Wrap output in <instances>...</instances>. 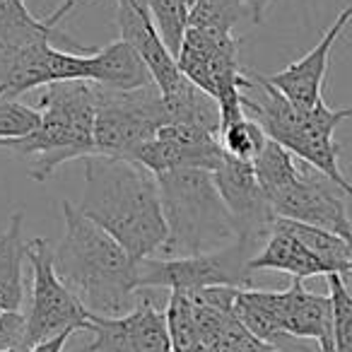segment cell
Instances as JSON below:
<instances>
[{"instance_id":"cell-25","label":"cell","mask_w":352,"mask_h":352,"mask_svg":"<svg viewBox=\"0 0 352 352\" xmlns=\"http://www.w3.org/2000/svg\"><path fill=\"white\" fill-rule=\"evenodd\" d=\"M145 3L162 41H164V46L176 58L184 44V36L188 32L191 6H188L186 0H145Z\"/></svg>"},{"instance_id":"cell-13","label":"cell","mask_w":352,"mask_h":352,"mask_svg":"<svg viewBox=\"0 0 352 352\" xmlns=\"http://www.w3.org/2000/svg\"><path fill=\"white\" fill-rule=\"evenodd\" d=\"M352 116V107L347 109H331L326 102H318L314 109H307L302 113L299 128L287 138L283 147H287L297 160L307 162L311 169L323 174L328 182H333L342 193L352 196V184L340 171L338 164V152L340 145L336 142L333 133L345 118Z\"/></svg>"},{"instance_id":"cell-26","label":"cell","mask_w":352,"mask_h":352,"mask_svg":"<svg viewBox=\"0 0 352 352\" xmlns=\"http://www.w3.org/2000/svg\"><path fill=\"white\" fill-rule=\"evenodd\" d=\"M241 17H249L244 0H196L188 27L212 34H232Z\"/></svg>"},{"instance_id":"cell-23","label":"cell","mask_w":352,"mask_h":352,"mask_svg":"<svg viewBox=\"0 0 352 352\" xmlns=\"http://www.w3.org/2000/svg\"><path fill=\"white\" fill-rule=\"evenodd\" d=\"M251 164H254L256 179H258L265 198H268L270 193L285 188L287 184H292L299 176V171H302L297 164H294L292 152H289L287 147L280 145V142L270 140V138H268V142H265L263 150H261V155L256 157Z\"/></svg>"},{"instance_id":"cell-3","label":"cell","mask_w":352,"mask_h":352,"mask_svg":"<svg viewBox=\"0 0 352 352\" xmlns=\"http://www.w3.org/2000/svg\"><path fill=\"white\" fill-rule=\"evenodd\" d=\"M41 123L30 135L0 140V150L30 160L27 174L32 182H49L60 164L97 155L94 118H97V87L94 82H56L39 97Z\"/></svg>"},{"instance_id":"cell-20","label":"cell","mask_w":352,"mask_h":352,"mask_svg":"<svg viewBox=\"0 0 352 352\" xmlns=\"http://www.w3.org/2000/svg\"><path fill=\"white\" fill-rule=\"evenodd\" d=\"M280 307H283L280 292H265V289L254 287L236 289L234 314L246 326V331L278 350H287V342L292 338L285 336L280 326Z\"/></svg>"},{"instance_id":"cell-33","label":"cell","mask_w":352,"mask_h":352,"mask_svg":"<svg viewBox=\"0 0 352 352\" xmlns=\"http://www.w3.org/2000/svg\"><path fill=\"white\" fill-rule=\"evenodd\" d=\"M338 234H340L342 239L347 241V246H350V251H352V222H350V225H347V227H342V230L338 232Z\"/></svg>"},{"instance_id":"cell-24","label":"cell","mask_w":352,"mask_h":352,"mask_svg":"<svg viewBox=\"0 0 352 352\" xmlns=\"http://www.w3.org/2000/svg\"><path fill=\"white\" fill-rule=\"evenodd\" d=\"M166 328H169L171 350L174 352H201L203 338L198 331L196 311L186 292H171L166 304Z\"/></svg>"},{"instance_id":"cell-31","label":"cell","mask_w":352,"mask_h":352,"mask_svg":"<svg viewBox=\"0 0 352 352\" xmlns=\"http://www.w3.org/2000/svg\"><path fill=\"white\" fill-rule=\"evenodd\" d=\"M73 333L75 331H63V333H58V336L49 338V340L36 342V345H32L30 350H25V352H63L65 342L70 340V336H73Z\"/></svg>"},{"instance_id":"cell-6","label":"cell","mask_w":352,"mask_h":352,"mask_svg":"<svg viewBox=\"0 0 352 352\" xmlns=\"http://www.w3.org/2000/svg\"><path fill=\"white\" fill-rule=\"evenodd\" d=\"M97 87V118H94V147L97 155L116 160H135L138 150L157 138V131L169 123L160 87L116 92Z\"/></svg>"},{"instance_id":"cell-35","label":"cell","mask_w":352,"mask_h":352,"mask_svg":"<svg viewBox=\"0 0 352 352\" xmlns=\"http://www.w3.org/2000/svg\"><path fill=\"white\" fill-rule=\"evenodd\" d=\"M8 352H22V350H8Z\"/></svg>"},{"instance_id":"cell-11","label":"cell","mask_w":352,"mask_h":352,"mask_svg":"<svg viewBox=\"0 0 352 352\" xmlns=\"http://www.w3.org/2000/svg\"><path fill=\"white\" fill-rule=\"evenodd\" d=\"M89 333L94 340L80 352H174L166 316L147 297L123 316L89 314Z\"/></svg>"},{"instance_id":"cell-36","label":"cell","mask_w":352,"mask_h":352,"mask_svg":"<svg viewBox=\"0 0 352 352\" xmlns=\"http://www.w3.org/2000/svg\"><path fill=\"white\" fill-rule=\"evenodd\" d=\"M22 352H25V350H22Z\"/></svg>"},{"instance_id":"cell-12","label":"cell","mask_w":352,"mask_h":352,"mask_svg":"<svg viewBox=\"0 0 352 352\" xmlns=\"http://www.w3.org/2000/svg\"><path fill=\"white\" fill-rule=\"evenodd\" d=\"M340 188L326 176L314 171H299L292 184H287L280 191L270 193L268 203L273 212L285 220L304 222V225L321 227V230L340 232L350 225L345 203L338 196Z\"/></svg>"},{"instance_id":"cell-29","label":"cell","mask_w":352,"mask_h":352,"mask_svg":"<svg viewBox=\"0 0 352 352\" xmlns=\"http://www.w3.org/2000/svg\"><path fill=\"white\" fill-rule=\"evenodd\" d=\"M41 123L39 109L20 102H0V140H17L30 135Z\"/></svg>"},{"instance_id":"cell-30","label":"cell","mask_w":352,"mask_h":352,"mask_svg":"<svg viewBox=\"0 0 352 352\" xmlns=\"http://www.w3.org/2000/svg\"><path fill=\"white\" fill-rule=\"evenodd\" d=\"M27 350V316L20 311L0 314V352Z\"/></svg>"},{"instance_id":"cell-37","label":"cell","mask_w":352,"mask_h":352,"mask_svg":"<svg viewBox=\"0 0 352 352\" xmlns=\"http://www.w3.org/2000/svg\"><path fill=\"white\" fill-rule=\"evenodd\" d=\"M0 314H3V311H0Z\"/></svg>"},{"instance_id":"cell-32","label":"cell","mask_w":352,"mask_h":352,"mask_svg":"<svg viewBox=\"0 0 352 352\" xmlns=\"http://www.w3.org/2000/svg\"><path fill=\"white\" fill-rule=\"evenodd\" d=\"M275 0H244L246 10H249V17L254 25H261V22L265 20V12L270 10V6H273Z\"/></svg>"},{"instance_id":"cell-27","label":"cell","mask_w":352,"mask_h":352,"mask_svg":"<svg viewBox=\"0 0 352 352\" xmlns=\"http://www.w3.org/2000/svg\"><path fill=\"white\" fill-rule=\"evenodd\" d=\"M328 294L333 302V333L336 350L352 352V273L326 275Z\"/></svg>"},{"instance_id":"cell-9","label":"cell","mask_w":352,"mask_h":352,"mask_svg":"<svg viewBox=\"0 0 352 352\" xmlns=\"http://www.w3.org/2000/svg\"><path fill=\"white\" fill-rule=\"evenodd\" d=\"M212 182L232 215L236 239L249 244L251 249L263 236L268 239L278 215L273 212L258 179H256L254 164L225 152L220 166L212 171Z\"/></svg>"},{"instance_id":"cell-34","label":"cell","mask_w":352,"mask_h":352,"mask_svg":"<svg viewBox=\"0 0 352 352\" xmlns=\"http://www.w3.org/2000/svg\"><path fill=\"white\" fill-rule=\"evenodd\" d=\"M186 3H188V6H191V8L196 6V0H186Z\"/></svg>"},{"instance_id":"cell-21","label":"cell","mask_w":352,"mask_h":352,"mask_svg":"<svg viewBox=\"0 0 352 352\" xmlns=\"http://www.w3.org/2000/svg\"><path fill=\"white\" fill-rule=\"evenodd\" d=\"M22 222L25 212L15 210L0 236V311H20L25 302L22 263L27 258V244L22 241Z\"/></svg>"},{"instance_id":"cell-8","label":"cell","mask_w":352,"mask_h":352,"mask_svg":"<svg viewBox=\"0 0 352 352\" xmlns=\"http://www.w3.org/2000/svg\"><path fill=\"white\" fill-rule=\"evenodd\" d=\"M32 265V304L27 314V350L63 331H89V311L63 285L54 268V246L46 239L27 244Z\"/></svg>"},{"instance_id":"cell-5","label":"cell","mask_w":352,"mask_h":352,"mask_svg":"<svg viewBox=\"0 0 352 352\" xmlns=\"http://www.w3.org/2000/svg\"><path fill=\"white\" fill-rule=\"evenodd\" d=\"M241 39L188 27L176 56L179 70L220 104V131L246 116L244 92L251 89L249 70L239 65Z\"/></svg>"},{"instance_id":"cell-15","label":"cell","mask_w":352,"mask_h":352,"mask_svg":"<svg viewBox=\"0 0 352 352\" xmlns=\"http://www.w3.org/2000/svg\"><path fill=\"white\" fill-rule=\"evenodd\" d=\"M350 22H352V3H347L340 10V15L336 17V22H333L326 34L321 36V41H318L307 56H302L299 60L289 63L285 70L265 75L268 82L273 85V87H278L297 109H304V111L314 109L321 102V87H323V78H326V70H328L331 49Z\"/></svg>"},{"instance_id":"cell-16","label":"cell","mask_w":352,"mask_h":352,"mask_svg":"<svg viewBox=\"0 0 352 352\" xmlns=\"http://www.w3.org/2000/svg\"><path fill=\"white\" fill-rule=\"evenodd\" d=\"M304 280H294L287 289H283V311L280 326L285 336L311 338L318 342L321 352L336 350V333H333V302L331 294H316L304 287Z\"/></svg>"},{"instance_id":"cell-17","label":"cell","mask_w":352,"mask_h":352,"mask_svg":"<svg viewBox=\"0 0 352 352\" xmlns=\"http://www.w3.org/2000/svg\"><path fill=\"white\" fill-rule=\"evenodd\" d=\"M87 3H92V0H65L63 6L56 8L49 17H34L27 10L25 0H0V49L17 51L36 44V41H51L54 36H60L78 51H89L68 39L63 32H58L60 20L70 15V10L87 6Z\"/></svg>"},{"instance_id":"cell-28","label":"cell","mask_w":352,"mask_h":352,"mask_svg":"<svg viewBox=\"0 0 352 352\" xmlns=\"http://www.w3.org/2000/svg\"><path fill=\"white\" fill-rule=\"evenodd\" d=\"M220 142L227 155L244 162H254L261 155V150L265 147V142H268V135H265V131L254 118L244 116L239 121L230 123L227 128H222Z\"/></svg>"},{"instance_id":"cell-22","label":"cell","mask_w":352,"mask_h":352,"mask_svg":"<svg viewBox=\"0 0 352 352\" xmlns=\"http://www.w3.org/2000/svg\"><path fill=\"white\" fill-rule=\"evenodd\" d=\"M273 225L289 232L292 236H297V239L326 265L331 275L352 273V251L340 234H336V232H331V230H321V227H314V225H304V222L285 220V217H275Z\"/></svg>"},{"instance_id":"cell-18","label":"cell","mask_w":352,"mask_h":352,"mask_svg":"<svg viewBox=\"0 0 352 352\" xmlns=\"http://www.w3.org/2000/svg\"><path fill=\"white\" fill-rule=\"evenodd\" d=\"M87 82H94L99 87L116 89V92H133V89L155 85V78H152L142 56L123 39L111 41L102 49H92V54L87 56Z\"/></svg>"},{"instance_id":"cell-1","label":"cell","mask_w":352,"mask_h":352,"mask_svg":"<svg viewBox=\"0 0 352 352\" xmlns=\"http://www.w3.org/2000/svg\"><path fill=\"white\" fill-rule=\"evenodd\" d=\"M78 208L138 263L152 258L169 239L157 176L133 160L87 157L85 193Z\"/></svg>"},{"instance_id":"cell-7","label":"cell","mask_w":352,"mask_h":352,"mask_svg":"<svg viewBox=\"0 0 352 352\" xmlns=\"http://www.w3.org/2000/svg\"><path fill=\"white\" fill-rule=\"evenodd\" d=\"M251 246L232 241L217 251L184 258H145L138 263V287H166L171 292H196L208 287H251Z\"/></svg>"},{"instance_id":"cell-19","label":"cell","mask_w":352,"mask_h":352,"mask_svg":"<svg viewBox=\"0 0 352 352\" xmlns=\"http://www.w3.org/2000/svg\"><path fill=\"white\" fill-rule=\"evenodd\" d=\"M256 270H280L292 275L294 280L316 278V275H331L328 268L289 232L273 225L263 249L249 261V273Z\"/></svg>"},{"instance_id":"cell-10","label":"cell","mask_w":352,"mask_h":352,"mask_svg":"<svg viewBox=\"0 0 352 352\" xmlns=\"http://www.w3.org/2000/svg\"><path fill=\"white\" fill-rule=\"evenodd\" d=\"M225 157V147L217 133L188 123H166L157 131V138L138 150L135 160L155 176L176 169L215 171Z\"/></svg>"},{"instance_id":"cell-2","label":"cell","mask_w":352,"mask_h":352,"mask_svg":"<svg viewBox=\"0 0 352 352\" xmlns=\"http://www.w3.org/2000/svg\"><path fill=\"white\" fill-rule=\"evenodd\" d=\"M63 208L65 234L54 249V268L63 285L97 316H123L138 304V261L111 234L70 201Z\"/></svg>"},{"instance_id":"cell-14","label":"cell","mask_w":352,"mask_h":352,"mask_svg":"<svg viewBox=\"0 0 352 352\" xmlns=\"http://www.w3.org/2000/svg\"><path fill=\"white\" fill-rule=\"evenodd\" d=\"M116 25L121 39L128 41L147 63L162 97L182 89L188 82L171 51L162 41L145 0H116Z\"/></svg>"},{"instance_id":"cell-4","label":"cell","mask_w":352,"mask_h":352,"mask_svg":"<svg viewBox=\"0 0 352 352\" xmlns=\"http://www.w3.org/2000/svg\"><path fill=\"white\" fill-rule=\"evenodd\" d=\"M157 184L169 230L162 249L166 258L208 254L236 241L234 222L210 171L176 169L160 174Z\"/></svg>"}]
</instances>
